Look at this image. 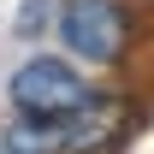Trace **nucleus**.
<instances>
[{
    "label": "nucleus",
    "mask_w": 154,
    "mask_h": 154,
    "mask_svg": "<svg viewBox=\"0 0 154 154\" xmlns=\"http://www.w3.org/2000/svg\"><path fill=\"white\" fill-rule=\"evenodd\" d=\"M42 18H48V6H24V12H18V30H30V36H36Z\"/></svg>",
    "instance_id": "5"
},
{
    "label": "nucleus",
    "mask_w": 154,
    "mask_h": 154,
    "mask_svg": "<svg viewBox=\"0 0 154 154\" xmlns=\"http://www.w3.org/2000/svg\"><path fill=\"white\" fill-rule=\"evenodd\" d=\"M6 154H59V119H30L18 113L6 131Z\"/></svg>",
    "instance_id": "4"
},
{
    "label": "nucleus",
    "mask_w": 154,
    "mask_h": 154,
    "mask_svg": "<svg viewBox=\"0 0 154 154\" xmlns=\"http://www.w3.org/2000/svg\"><path fill=\"white\" fill-rule=\"evenodd\" d=\"M136 125V107L119 95H89L77 113L59 119V154H113Z\"/></svg>",
    "instance_id": "3"
},
{
    "label": "nucleus",
    "mask_w": 154,
    "mask_h": 154,
    "mask_svg": "<svg viewBox=\"0 0 154 154\" xmlns=\"http://www.w3.org/2000/svg\"><path fill=\"white\" fill-rule=\"evenodd\" d=\"M131 12L119 0H65L54 18V36L71 48V59L83 65H119L131 54Z\"/></svg>",
    "instance_id": "1"
},
{
    "label": "nucleus",
    "mask_w": 154,
    "mask_h": 154,
    "mask_svg": "<svg viewBox=\"0 0 154 154\" xmlns=\"http://www.w3.org/2000/svg\"><path fill=\"white\" fill-rule=\"evenodd\" d=\"M89 95H95V89L77 77L71 59H48L42 54V59H24L18 71H12V107L30 113V119H65Z\"/></svg>",
    "instance_id": "2"
}]
</instances>
